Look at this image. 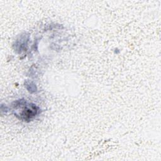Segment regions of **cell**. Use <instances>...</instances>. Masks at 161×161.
<instances>
[{
  "instance_id": "obj_1",
  "label": "cell",
  "mask_w": 161,
  "mask_h": 161,
  "mask_svg": "<svg viewBox=\"0 0 161 161\" xmlns=\"http://www.w3.org/2000/svg\"><path fill=\"white\" fill-rule=\"evenodd\" d=\"M38 107L35 105L26 104L24 105V108L21 110L20 116L25 120L28 121L34 118L38 114Z\"/></svg>"
}]
</instances>
